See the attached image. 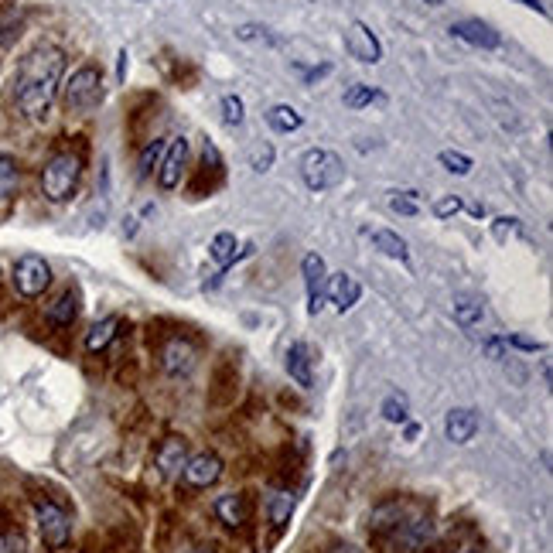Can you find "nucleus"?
Segmentation results:
<instances>
[{"mask_svg": "<svg viewBox=\"0 0 553 553\" xmlns=\"http://www.w3.org/2000/svg\"><path fill=\"white\" fill-rule=\"evenodd\" d=\"M65 76V52L55 45H38L18 65V76H14V106H18L21 117L41 120L52 110L55 96L62 89Z\"/></svg>", "mask_w": 553, "mask_h": 553, "instance_id": "obj_1", "label": "nucleus"}, {"mask_svg": "<svg viewBox=\"0 0 553 553\" xmlns=\"http://www.w3.org/2000/svg\"><path fill=\"white\" fill-rule=\"evenodd\" d=\"M79 178H82V154L79 151H59L45 161L41 168V195L48 202H69L72 192L79 188Z\"/></svg>", "mask_w": 553, "mask_h": 553, "instance_id": "obj_2", "label": "nucleus"}, {"mask_svg": "<svg viewBox=\"0 0 553 553\" xmlns=\"http://www.w3.org/2000/svg\"><path fill=\"white\" fill-rule=\"evenodd\" d=\"M62 103L69 113H93L103 103V76L96 65H82L62 86Z\"/></svg>", "mask_w": 553, "mask_h": 553, "instance_id": "obj_3", "label": "nucleus"}, {"mask_svg": "<svg viewBox=\"0 0 553 553\" xmlns=\"http://www.w3.org/2000/svg\"><path fill=\"white\" fill-rule=\"evenodd\" d=\"M301 178L311 192H332L345 181V164L335 151H325V147H311L301 158Z\"/></svg>", "mask_w": 553, "mask_h": 553, "instance_id": "obj_4", "label": "nucleus"}, {"mask_svg": "<svg viewBox=\"0 0 553 553\" xmlns=\"http://www.w3.org/2000/svg\"><path fill=\"white\" fill-rule=\"evenodd\" d=\"M52 284V267H48L45 257L38 253H24V257L14 263V291L21 297H41Z\"/></svg>", "mask_w": 553, "mask_h": 553, "instance_id": "obj_5", "label": "nucleus"}, {"mask_svg": "<svg viewBox=\"0 0 553 553\" xmlns=\"http://www.w3.org/2000/svg\"><path fill=\"white\" fill-rule=\"evenodd\" d=\"M35 516H38V530H41V540H45L48 550H62L69 543V533H72V523H69V513L62 506L48 499H38L35 502Z\"/></svg>", "mask_w": 553, "mask_h": 553, "instance_id": "obj_6", "label": "nucleus"}, {"mask_svg": "<svg viewBox=\"0 0 553 553\" xmlns=\"http://www.w3.org/2000/svg\"><path fill=\"white\" fill-rule=\"evenodd\" d=\"M181 478H185L188 489H209V485H216L222 478V458L216 455V451H202V455L185 461Z\"/></svg>", "mask_w": 553, "mask_h": 553, "instance_id": "obj_7", "label": "nucleus"}, {"mask_svg": "<svg viewBox=\"0 0 553 553\" xmlns=\"http://www.w3.org/2000/svg\"><path fill=\"white\" fill-rule=\"evenodd\" d=\"M345 52L362 65H376L383 59V45H379V38L362 21H352L349 31H345Z\"/></svg>", "mask_w": 553, "mask_h": 553, "instance_id": "obj_8", "label": "nucleus"}, {"mask_svg": "<svg viewBox=\"0 0 553 553\" xmlns=\"http://www.w3.org/2000/svg\"><path fill=\"white\" fill-rule=\"evenodd\" d=\"M185 164H188V140L185 137H175L168 144V151H164V161H161V168H158V185L164 188V192H171V188L181 185Z\"/></svg>", "mask_w": 553, "mask_h": 553, "instance_id": "obj_9", "label": "nucleus"}, {"mask_svg": "<svg viewBox=\"0 0 553 553\" xmlns=\"http://www.w3.org/2000/svg\"><path fill=\"white\" fill-rule=\"evenodd\" d=\"M431 540H434V523H431V519H407V523H400L393 530L396 550H407V553L424 550Z\"/></svg>", "mask_w": 553, "mask_h": 553, "instance_id": "obj_10", "label": "nucleus"}, {"mask_svg": "<svg viewBox=\"0 0 553 553\" xmlns=\"http://www.w3.org/2000/svg\"><path fill=\"white\" fill-rule=\"evenodd\" d=\"M301 274H304V287H308V315H318L321 311V294H325V277L328 267L318 253H308L301 263Z\"/></svg>", "mask_w": 553, "mask_h": 553, "instance_id": "obj_11", "label": "nucleus"}, {"mask_svg": "<svg viewBox=\"0 0 553 553\" xmlns=\"http://www.w3.org/2000/svg\"><path fill=\"white\" fill-rule=\"evenodd\" d=\"M161 359H164V369H168L171 376H188L195 369L198 352H195V345L188 342V338H168Z\"/></svg>", "mask_w": 553, "mask_h": 553, "instance_id": "obj_12", "label": "nucleus"}, {"mask_svg": "<svg viewBox=\"0 0 553 553\" xmlns=\"http://www.w3.org/2000/svg\"><path fill=\"white\" fill-rule=\"evenodd\" d=\"M451 35L461 38L465 45L485 48V52H492V48L502 45V35L485 21H458V24H451Z\"/></svg>", "mask_w": 553, "mask_h": 553, "instance_id": "obj_13", "label": "nucleus"}, {"mask_svg": "<svg viewBox=\"0 0 553 553\" xmlns=\"http://www.w3.org/2000/svg\"><path fill=\"white\" fill-rule=\"evenodd\" d=\"M444 434H448L451 444H468L478 434V414L468 407H455L444 420Z\"/></svg>", "mask_w": 553, "mask_h": 553, "instance_id": "obj_14", "label": "nucleus"}, {"mask_svg": "<svg viewBox=\"0 0 553 553\" xmlns=\"http://www.w3.org/2000/svg\"><path fill=\"white\" fill-rule=\"evenodd\" d=\"M216 516H219L226 526H233V530H239V526L250 523V499H246V495H239V492L219 495V499H216Z\"/></svg>", "mask_w": 553, "mask_h": 553, "instance_id": "obj_15", "label": "nucleus"}, {"mask_svg": "<svg viewBox=\"0 0 553 553\" xmlns=\"http://www.w3.org/2000/svg\"><path fill=\"white\" fill-rule=\"evenodd\" d=\"M403 516H407V506H403L400 499L383 502V506H376L373 516H369V533H376V536L390 533L403 523Z\"/></svg>", "mask_w": 553, "mask_h": 553, "instance_id": "obj_16", "label": "nucleus"}, {"mask_svg": "<svg viewBox=\"0 0 553 553\" xmlns=\"http://www.w3.org/2000/svg\"><path fill=\"white\" fill-rule=\"evenodd\" d=\"M45 318H48V325H55V328H69L72 321L79 318V294L76 291L59 294L52 304H48Z\"/></svg>", "mask_w": 553, "mask_h": 553, "instance_id": "obj_17", "label": "nucleus"}, {"mask_svg": "<svg viewBox=\"0 0 553 553\" xmlns=\"http://www.w3.org/2000/svg\"><path fill=\"white\" fill-rule=\"evenodd\" d=\"M287 373L301 390H311V349L304 342H294L287 349Z\"/></svg>", "mask_w": 553, "mask_h": 553, "instance_id": "obj_18", "label": "nucleus"}, {"mask_svg": "<svg viewBox=\"0 0 553 553\" xmlns=\"http://www.w3.org/2000/svg\"><path fill=\"white\" fill-rule=\"evenodd\" d=\"M185 461H188V448H185V441H181V437H168V441L158 448L161 475H178L181 468H185Z\"/></svg>", "mask_w": 553, "mask_h": 553, "instance_id": "obj_19", "label": "nucleus"}, {"mask_svg": "<svg viewBox=\"0 0 553 553\" xmlns=\"http://www.w3.org/2000/svg\"><path fill=\"white\" fill-rule=\"evenodd\" d=\"M328 291H332V304L338 311H349L352 304L359 301L362 287L352 274H338V277H332V287H328Z\"/></svg>", "mask_w": 553, "mask_h": 553, "instance_id": "obj_20", "label": "nucleus"}, {"mask_svg": "<svg viewBox=\"0 0 553 553\" xmlns=\"http://www.w3.org/2000/svg\"><path fill=\"white\" fill-rule=\"evenodd\" d=\"M253 246H246L243 253H239V243H236V236L233 233H219L216 239H212V246H209V257L219 263L222 270L229 267V263H236L239 257H246V253H250Z\"/></svg>", "mask_w": 553, "mask_h": 553, "instance_id": "obj_21", "label": "nucleus"}, {"mask_svg": "<svg viewBox=\"0 0 553 553\" xmlns=\"http://www.w3.org/2000/svg\"><path fill=\"white\" fill-rule=\"evenodd\" d=\"M18 181H21L18 161H14L11 154L0 151V209H4V205L14 198V192H18Z\"/></svg>", "mask_w": 553, "mask_h": 553, "instance_id": "obj_22", "label": "nucleus"}, {"mask_svg": "<svg viewBox=\"0 0 553 553\" xmlns=\"http://www.w3.org/2000/svg\"><path fill=\"white\" fill-rule=\"evenodd\" d=\"M267 123H270V130H277V134H294V130H301L304 117L294 110V106L277 103V106H270L267 110Z\"/></svg>", "mask_w": 553, "mask_h": 553, "instance_id": "obj_23", "label": "nucleus"}, {"mask_svg": "<svg viewBox=\"0 0 553 553\" xmlns=\"http://www.w3.org/2000/svg\"><path fill=\"white\" fill-rule=\"evenodd\" d=\"M117 328H120V318L117 315H106L103 321H96V325L89 328V335H86V349L89 352H103L106 345L117 338Z\"/></svg>", "mask_w": 553, "mask_h": 553, "instance_id": "obj_24", "label": "nucleus"}, {"mask_svg": "<svg viewBox=\"0 0 553 553\" xmlns=\"http://www.w3.org/2000/svg\"><path fill=\"white\" fill-rule=\"evenodd\" d=\"M455 321L461 328H478L485 321V304L482 301H475V297H458L455 301Z\"/></svg>", "mask_w": 553, "mask_h": 553, "instance_id": "obj_25", "label": "nucleus"}, {"mask_svg": "<svg viewBox=\"0 0 553 553\" xmlns=\"http://www.w3.org/2000/svg\"><path fill=\"white\" fill-rule=\"evenodd\" d=\"M267 509H270V523H274V530H284L287 519H291V513H294V495L291 492H270Z\"/></svg>", "mask_w": 553, "mask_h": 553, "instance_id": "obj_26", "label": "nucleus"}, {"mask_svg": "<svg viewBox=\"0 0 553 553\" xmlns=\"http://www.w3.org/2000/svg\"><path fill=\"white\" fill-rule=\"evenodd\" d=\"M373 246L379 253H386V257H393V260H407L410 253H407V243H403L400 236L390 233V229H376L373 233Z\"/></svg>", "mask_w": 553, "mask_h": 553, "instance_id": "obj_27", "label": "nucleus"}, {"mask_svg": "<svg viewBox=\"0 0 553 553\" xmlns=\"http://www.w3.org/2000/svg\"><path fill=\"white\" fill-rule=\"evenodd\" d=\"M164 151H168V144H164L161 137H154L151 144H147L144 151H140V161H137V175H140V178H147V175H151V171L158 168V161H161V154H164Z\"/></svg>", "mask_w": 553, "mask_h": 553, "instance_id": "obj_28", "label": "nucleus"}, {"mask_svg": "<svg viewBox=\"0 0 553 553\" xmlns=\"http://www.w3.org/2000/svg\"><path fill=\"white\" fill-rule=\"evenodd\" d=\"M373 99H379V93L373 86H366V82H356V86L345 89V106H349V110H362V106H369Z\"/></svg>", "mask_w": 553, "mask_h": 553, "instance_id": "obj_29", "label": "nucleus"}, {"mask_svg": "<svg viewBox=\"0 0 553 553\" xmlns=\"http://www.w3.org/2000/svg\"><path fill=\"white\" fill-rule=\"evenodd\" d=\"M444 164V168L451 171V175H472V168H475V161L468 158V154H461V151H441V158H437Z\"/></svg>", "mask_w": 553, "mask_h": 553, "instance_id": "obj_30", "label": "nucleus"}, {"mask_svg": "<svg viewBox=\"0 0 553 553\" xmlns=\"http://www.w3.org/2000/svg\"><path fill=\"white\" fill-rule=\"evenodd\" d=\"M222 123H226V127H239V123H243V99L239 96H222Z\"/></svg>", "mask_w": 553, "mask_h": 553, "instance_id": "obj_31", "label": "nucleus"}, {"mask_svg": "<svg viewBox=\"0 0 553 553\" xmlns=\"http://www.w3.org/2000/svg\"><path fill=\"white\" fill-rule=\"evenodd\" d=\"M383 417L390 420V424H403L407 420V396H390V400L383 403Z\"/></svg>", "mask_w": 553, "mask_h": 553, "instance_id": "obj_32", "label": "nucleus"}, {"mask_svg": "<svg viewBox=\"0 0 553 553\" xmlns=\"http://www.w3.org/2000/svg\"><path fill=\"white\" fill-rule=\"evenodd\" d=\"M458 212H461V198H455V195L434 202V216L437 219H451V216H458Z\"/></svg>", "mask_w": 553, "mask_h": 553, "instance_id": "obj_33", "label": "nucleus"}, {"mask_svg": "<svg viewBox=\"0 0 553 553\" xmlns=\"http://www.w3.org/2000/svg\"><path fill=\"white\" fill-rule=\"evenodd\" d=\"M0 553H24V536L21 533H0Z\"/></svg>", "mask_w": 553, "mask_h": 553, "instance_id": "obj_34", "label": "nucleus"}, {"mask_svg": "<svg viewBox=\"0 0 553 553\" xmlns=\"http://www.w3.org/2000/svg\"><path fill=\"white\" fill-rule=\"evenodd\" d=\"M270 164H274V147L263 144L257 154H253V171H270Z\"/></svg>", "mask_w": 553, "mask_h": 553, "instance_id": "obj_35", "label": "nucleus"}, {"mask_svg": "<svg viewBox=\"0 0 553 553\" xmlns=\"http://www.w3.org/2000/svg\"><path fill=\"white\" fill-rule=\"evenodd\" d=\"M407 195H410V198H400V195L393 198V202H390L393 212H403V216H417V202H414L417 192H407Z\"/></svg>", "mask_w": 553, "mask_h": 553, "instance_id": "obj_36", "label": "nucleus"}, {"mask_svg": "<svg viewBox=\"0 0 553 553\" xmlns=\"http://www.w3.org/2000/svg\"><path fill=\"white\" fill-rule=\"evenodd\" d=\"M506 233H519V219H499L495 222V239H506Z\"/></svg>", "mask_w": 553, "mask_h": 553, "instance_id": "obj_37", "label": "nucleus"}, {"mask_svg": "<svg viewBox=\"0 0 553 553\" xmlns=\"http://www.w3.org/2000/svg\"><path fill=\"white\" fill-rule=\"evenodd\" d=\"M509 345H516V349H526V352H536L540 345L533 342V338H523V335H513L509 338Z\"/></svg>", "mask_w": 553, "mask_h": 553, "instance_id": "obj_38", "label": "nucleus"}, {"mask_svg": "<svg viewBox=\"0 0 553 553\" xmlns=\"http://www.w3.org/2000/svg\"><path fill=\"white\" fill-rule=\"evenodd\" d=\"M516 4L530 7V11H540V14H547V7H543V0H516Z\"/></svg>", "mask_w": 553, "mask_h": 553, "instance_id": "obj_39", "label": "nucleus"}, {"mask_svg": "<svg viewBox=\"0 0 553 553\" xmlns=\"http://www.w3.org/2000/svg\"><path fill=\"white\" fill-rule=\"evenodd\" d=\"M328 553H362L359 547H352V543H338V547H332Z\"/></svg>", "mask_w": 553, "mask_h": 553, "instance_id": "obj_40", "label": "nucleus"}, {"mask_svg": "<svg viewBox=\"0 0 553 553\" xmlns=\"http://www.w3.org/2000/svg\"><path fill=\"white\" fill-rule=\"evenodd\" d=\"M127 76V52H120V79Z\"/></svg>", "mask_w": 553, "mask_h": 553, "instance_id": "obj_41", "label": "nucleus"}, {"mask_svg": "<svg viewBox=\"0 0 553 553\" xmlns=\"http://www.w3.org/2000/svg\"><path fill=\"white\" fill-rule=\"evenodd\" d=\"M424 4H431V7H441V4H448V0H424Z\"/></svg>", "mask_w": 553, "mask_h": 553, "instance_id": "obj_42", "label": "nucleus"}]
</instances>
